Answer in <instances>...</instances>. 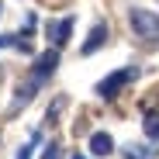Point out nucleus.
I'll list each match as a JSON object with an SVG mask.
<instances>
[{"label":"nucleus","instance_id":"1","mask_svg":"<svg viewBox=\"0 0 159 159\" xmlns=\"http://www.w3.org/2000/svg\"><path fill=\"white\" fill-rule=\"evenodd\" d=\"M128 28L142 42H159V14L145 11V7H131L128 11Z\"/></svg>","mask_w":159,"mask_h":159},{"label":"nucleus","instance_id":"2","mask_svg":"<svg viewBox=\"0 0 159 159\" xmlns=\"http://www.w3.org/2000/svg\"><path fill=\"white\" fill-rule=\"evenodd\" d=\"M139 76V69L135 66H125V69H118V73H111V76H104L100 83H97V97H104V100H114L131 80Z\"/></svg>","mask_w":159,"mask_h":159},{"label":"nucleus","instance_id":"3","mask_svg":"<svg viewBox=\"0 0 159 159\" xmlns=\"http://www.w3.org/2000/svg\"><path fill=\"white\" fill-rule=\"evenodd\" d=\"M56 66H59V48L52 45L48 52H42V56H38V62H35V69H31V76L38 80V83H45V80H48L52 73H56Z\"/></svg>","mask_w":159,"mask_h":159},{"label":"nucleus","instance_id":"4","mask_svg":"<svg viewBox=\"0 0 159 159\" xmlns=\"http://www.w3.org/2000/svg\"><path fill=\"white\" fill-rule=\"evenodd\" d=\"M45 35L52 38V45H56V48H62V45L69 42V35H73V17H62V21H48V24H45Z\"/></svg>","mask_w":159,"mask_h":159},{"label":"nucleus","instance_id":"5","mask_svg":"<svg viewBox=\"0 0 159 159\" xmlns=\"http://www.w3.org/2000/svg\"><path fill=\"white\" fill-rule=\"evenodd\" d=\"M42 87H45V83H38L35 76H28V83L14 90V100H11V114H14L17 107H24V104H31V97H35V93H38Z\"/></svg>","mask_w":159,"mask_h":159},{"label":"nucleus","instance_id":"6","mask_svg":"<svg viewBox=\"0 0 159 159\" xmlns=\"http://www.w3.org/2000/svg\"><path fill=\"white\" fill-rule=\"evenodd\" d=\"M107 24H104V21H97L93 24V28H90V35H87V42H83V48H80V52H83V56H93V52L104 45V42H107Z\"/></svg>","mask_w":159,"mask_h":159},{"label":"nucleus","instance_id":"7","mask_svg":"<svg viewBox=\"0 0 159 159\" xmlns=\"http://www.w3.org/2000/svg\"><path fill=\"white\" fill-rule=\"evenodd\" d=\"M90 152L93 156H111L114 152V139L107 135V131H93L90 135Z\"/></svg>","mask_w":159,"mask_h":159},{"label":"nucleus","instance_id":"8","mask_svg":"<svg viewBox=\"0 0 159 159\" xmlns=\"http://www.w3.org/2000/svg\"><path fill=\"white\" fill-rule=\"evenodd\" d=\"M121 156L125 159H156V149L152 145H125Z\"/></svg>","mask_w":159,"mask_h":159},{"label":"nucleus","instance_id":"9","mask_svg":"<svg viewBox=\"0 0 159 159\" xmlns=\"http://www.w3.org/2000/svg\"><path fill=\"white\" fill-rule=\"evenodd\" d=\"M142 128H145V135H149L152 142H159V114H156V111H149V114H145Z\"/></svg>","mask_w":159,"mask_h":159},{"label":"nucleus","instance_id":"10","mask_svg":"<svg viewBox=\"0 0 159 159\" xmlns=\"http://www.w3.org/2000/svg\"><path fill=\"white\" fill-rule=\"evenodd\" d=\"M38 139H42V135H38V131H31V142H28V145H21L14 159H31V149H35V142H38Z\"/></svg>","mask_w":159,"mask_h":159},{"label":"nucleus","instance_id":"11","mask_svg":"<svg viewBox=\"0 0 159 159\" xmlns=\"http://www.w3.org/2000/svg\"><path fill=\"white\" fill-rule=\"evenodd\" d=\"M42 159H62V152H59V145H56V142H48V149L42 152Z\"/></svg>","mask_w":159,"mask_h":159},{"label":"nucleus","instance_id":"12","mask_svg":"<svg viewBox=\"0 0 159 159\" xmlns=\"http://www.w3.org/2000/svg\"><path fill=\"white\" fill-rule=\"evenodd\" d=\"M4 45H14V35H0V48Z\"/></svg>","mask_w":159,"mask_h":159},{"label":"nucleus","instance_id":"13","mask_svg":"<svg viewBox=\"0 0 159 159\" xmlns=\"http://www.w3.org/2000/svg\"><path fill=\"white\" fill-rule=\"evenodd\" d=\"M73 159H87V156H73Z\"/></svg>","mask_w":159,"mask_h":159}]
</instances>
